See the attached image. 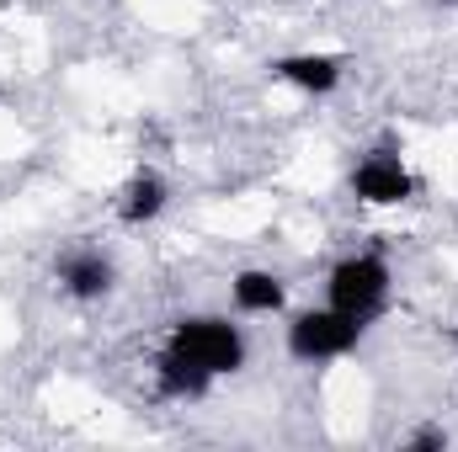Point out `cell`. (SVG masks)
<instances>
[{
	"instance_id": "cell-2",
	"label": "cell",
	"mask_w": 458,
	"mask_h": 452,
	"mask_svg": "<svg viewBox=\"0 0 458 452\" xmlns=\"http://www.w3.org/2000/svg\"><path fill=\"white\" fill-rule=\"evenodd\" d=\"M362 336H368V320L342 314L336 304L299 309L283 325V346H288L293 362H342V356H352L362 346Z\"/></svg>"
},
{
	"instance_id": "cell-8",
	"label": "cell",
	"mask_w": 458,
	"mask_h": 452,
	"mask_svg": "<svg viewBox=\"0 0 458 452\" xmlns=\"http://www.w3.org/2000/svg\"><path fill=\"white\" fill-rule=\"evenodd\" d=\"M165 208H171V181H165L160 171H133V176L117 187V197H113L117 224H128V229L155 224Z\"/></svg>"
},
{
	"instance_id": "cell-3",
	"label": "cell",
	"mask_w": 458,
	"mask_h": 452,
	"mask_svg": "<svg viewBox=\"0 0 458 452\" xmlns=\"http://www.w3.org/2000/svg\"><path fill=\"white\" fill-rule=\"evenodd\" d=\"M389 288H394V272L378 250H357V255H342L331 272H326V304H336L342 314H357V320H378L384 304H389Z\"/></svg>"
},
{
	"instance_id": "cell-1",
	"label": "cell",
	"mask_w": 458,
	"mask_h": 452,
	"mask_svg": "<svg viewBox=\"0 0 458 452\" xmlns=\"http://www.w3.org/2000/svg\"><path fill=\"white\" fill-rule=\"evenodd\" d=\"M250 346L229 314H182L171 320L165 346L155 356V394L160 399H208L214 383L245 367Z\"/></svg>"
},
{
	"instance_id": "cell-4",
	"label": "cell",
	"mask_w": 458,
	"mask_h": 452,
	"mask_svg": "<svg viewBox=\"0 0 458 452\" xmlns=\"http://www.w3.org/2000/svg\"><path fill=\"white\" fill-rule=\"evenodd\" d=\"M346 192L362 208H405V203L421 197V181H416V171L394 149H373V155H362L346 171Z\"/></svg>"
},
{
	"instance_id": "cell-9",
	"label": "cell",
	"mask_w": 458,
	"mask_h": 452,
	"mask_svg": "<svg viewBox=\"0 0 458 452\" xmlns=\"http://www.w3.org/2000/svg\"><path fill=\"white\" fill-rule=\"evenodd\" d=\"M405 448H448V431H437V426H427V431H416V437H405Z\"/></svg>"
},
{
	"instance_id": "cell-7",
	"label": "cell",
	"mask_w": 458,
	"mask_h": 452,
	"mask_svg": "<svg viewBox=\"0 0 458 452\" xmlns=\"http://www.w3.org/2000/svg\"><path fill=\"white\" fill-rule=\"evenodd\" d=\"M229 304L250 320H267V314H283L288 309V277L272 272V266H240L229 277Z\"/></svg>"
},
{
	"instance_id": "cell-6",
	"label": "cell",
	"mask_w": 458,
	"mask_h": 452,
	"mask_svg": "<svg viewBox=\"0 0 458 452\" xmlns=\"http://www.w3.org/2000/svg\"><path fill=\"white\" fill-rule=\"evenodd\" d=\"M272 80L299 91V96H331V91H342V80H346V54H331V48L283 54V59H272Z\"/></svg>"
},
{
	"instance_id": "cell-5",
	"label": "cell",
	"mask_w": 458,
	"mask_h": 452,
	"mask_svg": "<svg viewBox=\"0 0 458 452\" xmlns=\"http://www.w3.org/2000/svg\"><path fill=\"white\" fill-rule=\"evenodd\" d=\"M54 282H59V293L75 298V304H102L117 288V266H113L107 250L75 245V250H64V255L54 261Z\"/></svg>"
},
{
	"instance_id": "cell-10",
	"label": "cell",
	"mask_w": 458,
	"mask_h": 452,
	"mask_svg": "<svg viewBox=\"0 0 458 452\" xmlns=\"http://www.w3.org/2000/svg\"><path fill=\"white\" fill-rule=\"evenodd\" d=\"M454 346H458V325H454Z\"/></svg>"
}]
</instances>
